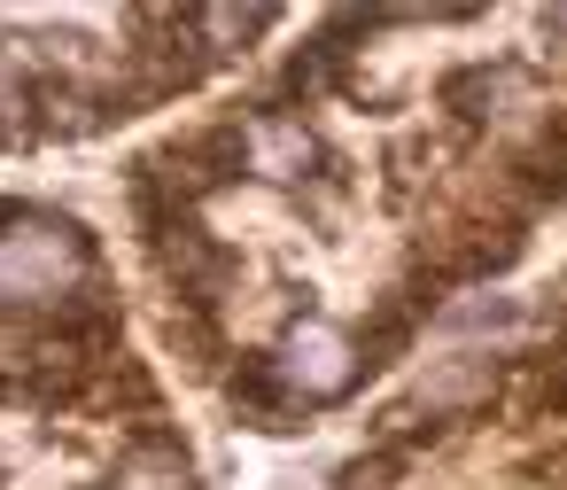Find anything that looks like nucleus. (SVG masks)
<instances>
[{
	"mask_svg": "<svg viewBox=\"0 0 567 490\" xmlns=\"http://www.w3.org/2000/svg\"><path fill=\"white\" fill-rule=\"evenodd\" d=\"M443 102L458 110V118H474V125H497V118H513V110H528V79L520 71H489V63H474V71H451L443 79Z\"/></svg>",
	"mask_w": 567,
	"mask_h": 490,
	"instance_id": "5",
	"label": "nucleus"
},
{
	"mask_svg": "<svg viewBox=\"0 0 567 490\" xmlns=\"http://www.w3.org/2000/svg\"><path fill=\"white\" fill-rule=\"evenodd\" d=\"M110 490H195V482H187V451L164 443V436H148V443H133V451L117 459V482H110Z\"/></svg>",
	"mask_w": 567,
	"mask_h": 490,
	"instance_id": "7",
	"label": "nucleus"
},
{
	"mask_svg": "<svg viewBox=\"0 0 567 490\" xmlns=\"http://www.w3.org/2000/svg\"><path fill=\"white\" fill-rule=\"evenodd\" d=\"M0 296L17 319L32 312H71L94 296V234L48 203H9V234H0Z\"/></svg>",
	"mask_w": 567,
	"mask_h": 490,
	"instance_id": "1",
	"label": "nucleus"
},
{
	"mask_svg": "<svg viewBox=\"0 0 567 490\" xmlns=\"http://www.w3.org/2000/svg\"><path fill=\"white\" fill-rule=\"evenodd\" d=\"M241 164H249L257 180H303V164H319V141L303 133V118L265 110V118L241 125Z\"/></svg>",
	"mask_w": 567,
	"mask_h": 490,
	"instance_id": "4",
	"label": "nucleus"
},
{
	"mask_svg": "<svg viewBox=\"0 0 567 490\" xmlns=\"http://www.w3.org/2000/svg\"><path fill=\"white\" fill-rule=\"evenodd\" d=\"M443 327L451 335H513L520 327V304L513 296H466V304L443 312Z\"/></svg>",
	"mask_w": 567,
	"mask_h": 490,
	"instance_id": "9",
	"label": "nucleus"
},
{
	"mask_svg": "<svg viewBox=\"0 0 567 490\" xmlns=\"http://www.w3.org/2000/svg\"><path fill=\"white\" fill-rule=\"evenodd\" d=\"M272 374L288 381V397H296L303 412H311V405H342V397L358 389V374H365V343H350V335L327 327V319H296V327L280 335Z\"/></svg>",
	"mask_w": 567,
	"mask_h": 490,
	"instance_id": "2",
	"label": "nucleus"
},
{
	"mask_svg": "<svg viewBox=\"0 0 567 490\" xmlns=\"http://www.w3.org/2000/svg\"><path fill=\"white\" fill-rule=\"evenodd\" d=\"M489 389H497V358L458 350V358H435V366L420 374V389H412V405H404V412H427V428H443V420H458V412L489 405Z\"/></svg>",
	"mask_w": 567,
	"mask_h": 490,
	"instance_id": "3",
	"label": "nucleus"
},
{
	"mask_svg": "<svg viewBox=\"0 0 567 490\" xmlns=\"http://www.w3.org/2000/svg\"><path fill=\"white\" fill-rule=\"evenodd\" d=\"M265 24H272V9H195V40L210 55H241Z\"/></svg>",
	"mask_w": 567,
	"mask_h": 490,
	"instance_id": "8",
	"label": "nucleus"
},
{
	"mask_svg": "<svg viewBox=\"0 0 567 490\" xmlns=\"http://www.w3.org/2000/svg\"><path fill=\"white\" fill-rule=\"evenodd\" d=\"M520 195L528 203H567V110H551V125L528 141V156H520Z\"/></svg>",
	"mask_w": 567,
	"mask_h": 490,
	"instance_id": "6",
	"label": "nucleus"
}]
</instances>
